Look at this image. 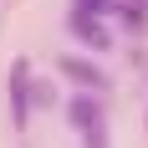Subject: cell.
Returning <instances> with one entry per match:
<instances>
[{
  "label": "cell",
  "instance_id": "cell-1",
  "mask_svg": "<svg viewBox=\"0 0 148 148\" xmlns=\"http://www.w3.org/2000/svg\"><path fill=\"white\" fill-rule=\"evenodd\" d=\"M72 36H77V41H87V46H97V51H107V46H112L107 15H87V10H72Z\"/></svg>",
  "mask_w": 148,
  "mask_h": 148
},
{
  "label": "cell",
  "instance_id": "cell-4",
  "mask_svg": "<svg viewBox=\"0 0 148 148\" xmlns=\"http://www.w3.org/2000/svg\"><path fill=\"white\" fill-rule=\"evenodd\" d=\"M66 112H72V123L82 128V133H97V128H102V102H97V97H87V92H77Z\"/></svg>",
  "mask_w": 148,
  "mask_h": 148
},
{
  "label": "cell",
  "instance_id": "cell-5",
  "mask_svg": "<svg viewBox=\"0 0 148 148\" xmlns=\"http://www.w3.org/2000/svg\"><path fill=\"white\" fill-rule=\"evenodd\" d=\"M112 10H118V21L133 31V36H138V31H148V0H118Z\"/></svg>",
  "mask_w": 148,
  "mask_h": 148
},
{
  "label": "cell",
  "instance_id": "cell-2",
  "mask_svg": "<svg viewBox=\"0 0 148 148\" xmlns=\"http://www.w3.org/2000/svg\"><path fill=\"white\" fill-rule=\"evenodd\" d=\"M10 118H15V128H26V118H31V66L26 61L10 66Z\"/></svg>",
  "mask_w": 148,
  "mask_h": 148
},
{
  "label": "cell",
  "instance_id": "cell-3",
  "mask_svg": "<svg viewBox=\"0 0 148 148\" xmlns=\"http://www.w3.org/2000/svg\"><path fill=\"white\" fill-rule=\"evenodd\" d=\"M61 72L72 77L77 87H87V92H107V87H112L102 66H92V61H82V56H61Z\"/></svg>",
  "mask_w": 148,
  "mask_h": 148
},
{
  "label": "cell",
  "instance_id": "cell-6",
  "mask_svg": "<svg viewBox=\"0 0 148 148\" xmlns=\"http://www.w3.org/2000/svg\"><path fill=\"white\" fill-rule=\"evenodd\" d=\"M112 5H118V0H77L72 10H87V15H112Z\"/></svg>",
  "mask_w": 148,
  "mask_h": 148
}]
</instances>
